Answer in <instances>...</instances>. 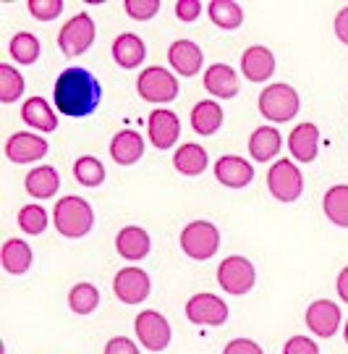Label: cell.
Listing matches in <instances>:
<instances>
[{
  "mask_svg": "<svg viewBox=\"0 0 348 354\" xmlns=\"http://www.w3.org/2000/svg\"><path fill=\"white\" fill-rule=\"evenodd\" d=\"M102 100V87H99L97 76L87 68H66L52 87V102L58 108V113L68 118H87L99 108Z\"/></svg>",
  "mask_w": 348,
  "mask_h": 354,
  "instance_id": "cell-1",
  "label": "cell"
},
{
  "mask_svg": "<svg viewBox=\"0 0 348 354\" xmlns=\"http://www.w3.org/2000/svg\"><path fill=\"white\" fill-rule=\"evenodd\" d=\"M52 226L66 239H81L95 226V210L84 197H61L52 207Z\"/></svg>",
  "mask_w": 348,
  "mask_h": 354,
  "instance_id": "cell-2",
  "label": "cell"
},
{
  "mask_svg": "<svg viewBox=\"0 0 348 354\" xmlns=\"http://www.w3.org/2000/svg\"><path fill=\"white\" fill-rule=\"evenodd\" d=\"M301 108V97L291 84H270L262 89L260 95V113L262 118L273 124H286L293 121Z\"/></svg>",
  "mask_w": 348,
  "mask_h": 354,
  "instance_id": "cell-3",
  "label": "cell"
},
{
  "mask_svg": "<svg viewBox=\"0 0 348 354\" xmlns=\"http://www.w3.org/2000/svg\"><path fill=\"white\" fill-rule=\"evenodd\" d=\"M97 37V26L89 13H76L74 19H68L58 32V48L66 58H79L92 48V42Z\"/></svg>",
  "mask_w": 348,
  "mask_h": 354,
  "instance_id": "cell-4",
  "label": "cell"
},
{
  "mask_svg": "<svg viewBox=\"0 0 348 354\" xmlns=\"http://www.w3.org/2000/svg\"><path fill=\"white\" fill-rule=\"evenodd\" d=\"M181 250L191 260H210L220 250V231L210 221H194L181 231Z\"/></svg>",
  "mask_w": 348,
  "mask_h": 354,
  "instance_id": "cell-5",
  "label": "cell"
},
{
  "mask_svg": "<svg viewBox=\"0 0 348 354\" xmlns=\"http://www.w3.org/2000/svg\"><path fill=\"white\" fill-rule=\"evenodd\" d=\"M137 92L144 102H173L178 97V79L162 66H149L137 76Z\"/></svg>",
  "mask_w": 348,
  "mask_h": 354,
  "instance_id": "cell-6",
  "label": "cell"
},
{
  "mask_svg": "<svg viewBox=\"0 0 348 354\" xmlns=\"http://www.w3.org/2000/svg\"><path fill=\"white\" fill-rule=\"evenodd\" d=\"M267 189L278 203H296L304 192V176L293 160H278L267 171Z\"/></svg>",
  "mask_w": 348,
  "mask_h": 354,
  "instance_id": "cell-7",
  "label": "cell"
},
{
  "mask_svg": "<svg viewBox=\"0 0 348 354\" xmlns=\"http://www.w3.org/2000/svg\"><path fill=\"white\" fill-rule=\"evenodd\" d=\"M218 283L220 289H225L233 297H244L249 291L254 289L257 283V270L249 263L246 257L241 254H228L225 260H220L218 266Z\"/></svg>",
  "mask_w": 348,
  "mask_h": 354,
  "instance_id": "cell-8",
  "label": "cell"
},
{
  "mask_svg": "<svg viewBox=\"0 0 348 354\" xmlns=\"http://www.w3.org/2000/svg\"><path fill=\"white\" fill-rule=\"evenodd\" d=\"M134 330H137L139 344L147 352H162V349H168V344L173 339L171 323L157 310H142L134 320Z\"/></svg>",
  "mask_w": 348,
  "mask_h": 354,
  "instance_id": "cell-9",
  "label": "cell"
},
{
  "mask_svg": "<svg viewBox=\"0 0 348 354\" xmlns=\"http://www.w3.org/2000/svg\"><path fill=\"white\" fill-rule=\"evenodd\" d=\"M186 317L194 323V326H223L228 320V304L215 297L210 291H202V294H194L186 302Z\"/></svg>",
  "mask_w": 348,
  "mask_h": 354,
  "instance_id": "cell-10",
  "label": "cell"
},
{
  "mask_svg": "<svg viewBox=\"0 0 348 354\" xmlns=\"http://www.w3.org/2000/svg\"><path fill=\"white\" fill-rule=\"evenodd\" d=\"M113 291L124 304H142L152 291V281L142 268H121L113 279Z\"/></svg>",
  "mask_w": 348,
  "mask_h": 354,
  "instance_id": "cell-11",
  "label": "cell"
},
{
  "mask_svg": "<svg viewBox=\"0 0 348 354\" xmlns=\"http://www.w3.org/2000/svg\"><path fill=\"white\" fill-rule=\"evenodd\" d=\"M307 328L320 336V339H333L338 330H340V307L330 299H314V302L307 307Z\"/></svg>",
  "mask_w": 348,
  "mask_h": 354,
  "instance_id": "cell-12",
  "label": "cell"
},
{
  "mask_svg": "<svg viewBox=\"0 0 348 354\" xmlns=\"http://www.w3.org/2000/svg\"><path fill=\"white\" fill-rule=\"evenodd\" d=\"M48 155V142L32 131H16L6 140V158L16 165L37 163Z\"/></svg>",
  "mask_w": 348,
  "mask_h": 354,
  "instance_id": "cell-13",
  "label": "cell"
},
{
  "mask_svg": "<svg viewBox=\"0 0 348 354\" xmlns=\"http://www.w3.org/2000/svg\"><path fill=\"white\" fill-rule=\"evenodd\" d=\"M147 131H149V142L157 147V150H171L178 137H181V121L173 111L168 108H157L152 111L147 118Z\"/></svg>",
  "mask_w": 348,
  "mask_h": 354,
  "instance_id": "cell-14",
  "label": "cell"
},
{
  "mask_svg": "<svg viewBox=\"0 0 348 354\" xmlns=\"http://www.w3.org/2000/svg\"><path fill=\"white\" fill-rule=\"evenodd\" d=\"M215 178L228 189H244L254 181V165L241 155H220L215 163Z\"/></svg>",
  "mask_w": 348,
  "mask_h": 354,
  "instance_id": "cell-15",
  "label": "cell"
},
{
  "mask_svg": "<svg viewBox=\"0 0 348 354\" xmlns=\"http://www.w3.org/2000/svg\"><path fill=\"white\" fill-rule=\"evenodd\" d=\"M168 64L178 76H197L204 64V53L191 39H175L168 48Z\"/></svg>",
  "mask_w": 348,
  "mask_h": 354,
  "instance_id": "cell-16",
  "label": "cell"
},
{
  "mask_svg": "<svg viewBox=\"0 0 348 354\" xmlns=\"http://www.w3.org/2000/svg\"><path fill=\"white\" fill-rule=\"evenodd\" d=\"M288 150L298 163H311L320 152V127L311 121L293 127V131L288 134Z\"/></svg>",
  "mask_w": 348,
  "mask_h": 354,
  "instance_id": "cell-17",
  "label": "cell"
},
{
  "mask_svg": "<svg viewBox=\"0 0 348 354\" xmlns=\"http://www.w3.org/2000/svg\"><path fill=\"white\" fill-rule=\"evenodd\" d=\"M204 89L210 92L212 97L218 100H231L238 95V74L233 66L228 64H212L207 71H204V79H202Z\"/></svg>",
  "mask_w": 348,
  "mask_h": 354,
  "instance_id": "cell-18",
  "label": "cell"
},
{
  "mask_svg": "<svg viewBox=\"0 0 348 354\" xmlns=\"http://www.w3.org/2000/svg\"><path fill=\"white\" fill-rule=\"evenodd\" d=\"M152 250V239L142 226H124L115 236V252L121 254L124 260H144Z\"/></svg>",
  "mask_w": 348,
  "mask_h": 354,
  "instance_id": "cell-19",
  "label": "cell"
},
{
  "mask_svg": "<svg viewBox=\"0 0 348 354\" xmlns=\"http://www.w3.org/2000/svg\"><path fill=\"white\" fill-rule=\"evenodd\" d=\"M241 74L249 82H267L275 74V55L264 45H251L241 55Z\"/></svg>",
  "mask_w": 348,
  "mask_h": 354,
  "instance_id": "cell-20",
  "label": "cell"
},
{
  "mask_svg": "<svg viewBox=\"0 0 348 354\" xmlns=\"http://www.w3.org/2000/svg\"><path fill=\"white\" fill-rule=\"evenodd\" d=\"M144 58H147V45L139 35L124 32L121 37H115V42H113V61L121 68L131 71V68L144 64Z\"/></svg>",
  "mask_w": 348,
  "mask_h": 354,
  "instance_id": "cell-21",
  "label": "cell"
},
{
  "mask_svg": "<svg viewBox=\"0 0 348 354\" xmlns=\"http://www.w3.org/2000/svg\"><path fill=\"white\" fill-rule=\"evenodd\" d=\"M144 155V140L134 129H121L110 140V158L118 165H134Z\"/></svg>",
  "mask_w": 348,
  "mask_h": 354,
  "instance_id": "cell-22",
  "label": "cell"
},
{
  "mask_svg": "<svg viewBox=\"0 0 348 354\" xmlns=\"http://www.w3.org/2000/svg\"><path fill=\"white\" fill-rule=\"evenodd\" d=\"M283 147V137L275 127H260L251 131L249 137V155L257 160V163H267L273 160L275 155Z\"/></svg>",
  "mask_w": 348,
  "mask_h": 354,
  "instance_id": "cell-23",
  "label": "cell"
},
{
  "mask_svg": "<svg viewBox=\"0 0 348 354\" xmlns=\"http://www.w3.org/2000/svg\"><path fill=\"white\" fill-rule=\"evenodd\" d=\"M223 108L218 100H199L191 108V129L199 137H212L215 131H220L223 127Z\"/></svg>",
  "mask_w": 348,
  "mask_h": 354,
  "instance_id": "cell-24",
  "label": "cell"
},
{
  "mask_svg": "<svg viewBox=\"0 0 348 354\" xmlns=\"http://www.w3.org/2000/svg\"><path fill=\"white\" fill-rule=\"evenodd\" d=\"M24 187L35 200H50L55 192L61 189V176L52 165H37L26 174Z\"/></svg>",
  "mask_w": 348,
  "mask_h": 354,
  "instance_id": "cell-25",
  "label": "cell"
},
{
  "mask_svg": "<svg viewBox=\"0 0 348 354\" xmlns=\"http://www.w3.org/2000/svg\"><path fill=\"white\" fill-rule=\"evenodd\" d=\"M21 121L37 131H55L58 129V115L45 97H29L21 105Z\"/></svg>",
  "mask_w": 348,
  "mask_h": 354,
  "instance_id": "cell-26",
  "label": "cell"
},
{
  "mask_svg": "<svg viewBox=\"0 0 348 354\" xmlns=\"http://www.w3.org/2000/svg\"><path fill=\"white\" fill-rule=\"evenodd\" d=\"M32 247L26 244L24 239H8L0 250V263H3V270L11 273V276H21L32 268Z\"/></svg>",
  "mask_w": 348,
  "mask_h": 354,
  "instance_id": "cell-27",
  "label": "cell"
},
{
  "mask_svg": "<svg viewBox=\"0 0 348 354\" xmlns=\"http://www.w3.org/2000/svg\"><path fill=\"white\" fill-rule=\"evenodd\" d=\"M207 163H210L207 160V150L202 145H197V142L181 145L178 152L173 155V165L181 176H199V174L207 171Z\"/></svg>",
  "mask_w": 348,
  "mask_h": 354,
  "instance_id": "cell-28",
  "label": "cell"
},
{
  "mask_svg": "<svg viewBox=\"0 0 348 354\" xmlns=\"http://www.w3.org/2000/svg\"><path fill=\"white\" fill-rule=\"evenodd\" d=\"M322 210L333 226L348 228V184H333L325 192Z\"/></svg>",
  "mask_w": 348,
  "mask_h": 354,
  "instance_id": "cell-29",
  "label": "cell"
},
{
  "mask_svg": "<svg viewBox=\"0 0 348 354\" xmlns=\"http://www.w3.org/2000/svg\"><path fill=\"white\" fill-rule=\"evenodd\" d=\"M207 16L220 29H238L244 24V8L236 0H212L207 3Z\"/></svg>",
  "mask_w": 348,
  "mask_h": 354,
  "instance_id": "cell-30",
  "label": "cell"
},
{
  "mask_svg": "<svg viewBox=\"0 0 348 354\" xmlns=\"http://www.w3.org/2000/svg\"><path fill=\"white\" fill-rule=\"evenodd\" d=\"M8 53L16 64L21 66H32L37 64L39 58V39L32 35V32H19L13 35L11 42H8Z\"/></svg>",
  "mask_w": 348,
  "mask_h": 354,
  "instance_id": "cell-31",
  "label": "cell"
},
{
  "mask_svg": "<svg viewBox=\"0 0 348 354\" xmlns=\"http://www.w3.org/2000/svg\"><path fill=\"white\" fill-rule=\"evenodd\" d=\"M105 165L99 163L95 155H81L74 163V178L81 187H99L105 181Z\"/></svg>",
  "mask_w": 348,
  "mask_h": 354,
  "instance_id": "cell-32",
  "label": "cell"
},
{
  "mask_svg": "<svg viewBox=\"0 0 348 354\" xmlns=\"http://www.w3.org/2000/svg\"><path fill=\"white\" fill-rule=\"evenodd\" d=\"M99 304V291L92 283H76L74 289L68 291V307L76 315H89L95 313Z\"/></svg>",
  "mask_w": 348,
  "mask_h": 354,
  "instance_id": "cell-33",
  "label": "cell"
},
{
  "mask_svg": "<svg viewBox=\"0 0 348 354\" xmlns=\"http://www.w3.org/2000/svg\"><path fill=\"white\" fill-rule=\"evenodd\" d=\"M24 76L19 74L13 66L0 64V102H16L21 95H24Z\"/></svg>",
  "mask_w": 348,
  "mask_h": 354,
  "instance_id": "cell-34",
  "label": "cell"
},
{
  "mask_svg": "<svg viewBox=\"0 0 348 354\" xmlns=\"http://www.w3.org/2000/svg\"><path fill=\"white\" fill-rule=\"evenodd\" d=\"M16 221H19V228H21L24 234L39 236V234L48 228L50 215L42 205H24V207L19 210V218H16Z\"/></svg>",
  "mask_w": 348,
  "mask_h": 354,
  "instance_id": "cell-35",
  "label": "cell"
},
{
  "mask_svg": "<svg viewBox=\"0 0 348 354\" xmlns=\"http://www.w3.org/2000/svg\"><path fill=\"white\" fill-rule=\"evenodd\" d=\"M63 0H29L26 3V8L29 13L37 19V21H52V19H58L63 13Z\"/></svg>",
  "mask_w": 348,
  "mask_h": 354,
  "instance_id": "cell-36",
  "label": "cell"
},
{
  "mask_svg": "<svg viewBox=\"0 0 348 354\" xmlns=\"http://www.w3.org/2000/svg\"><path fill=\"white\" fill-rule=\"evenodd\" d=\"M124 8L128 13V19L149 21L152 16H157V11H160V0H126Z\"/></svg>",
  "mask_w": 348,
  "mask_h": 354,
  "instance_id": "cell-37",
  "label": "cell"
},
{
  "mask_svg": "<svg viewBox=\"0 0 348 354\" xmlns=\"http://www.w3.org/2000/svg\"><path fill=\"white\" fill-rule=\"evenodd\" d=\"M283 354H320V346L309 336H291L283 346Z\"/></svg>",
  "mask_w": 348,
  "mask_h": 354,
  "instance_id": "cell-38",
  "label": "cell"
},
{
  "mask_svg": "<svg viewBox=\"0 0 348 354\" xmlns=\"http://www.w3.org/2000/svg\"><path fill=\"white\" fill-rule=\"evenodd\" d=\"M223 354H264V352H262L260 344L251 342V339H233V342L225 344Z\"/></svg>",
  "mask_w": 348,
  "mask_h": 354,
  "instance_id": "cell-39",
  "label": "cell"
},
{
  "mask_svg": "<svg viewBox=\"0 0 348 354\" xmlns=\"http://www.w3.org/2000/svg\"><path fill=\"white\" fill-rule=\"evenodd\" d=\"M105 354H142L139 346L128 336H115L110 342L105 344Z\"/></svg>",
  "mask_w": 348,
  "mask_h": 354,
  "instance_id": "cell-40",
  "label": "cell"
},
{
  "mask_svg": "<svg viewBox=\"0 0 348 354\" xmlns=\"http://www.w3.org/2000/svg\"><path fill=\"white\" fill-rule=\"evenodd\" d=\"M202 8H204V6H202L199 0H178V3H175V16L188 24V21H194L199 13H202Z\"/></svg>",
  "mask_w": 348,
  "mask_h": 354,
  "instance_id": "cell-41",
  "label": "cell"
},
{
  "mask_svg": "<svg viewBox=\"0 0 348 354\" xmlns=\"http://www.w3.org/2000/svg\"><path fill=\"white\" fill-rule=\"evenodd\" d=\"M333 29H336V37L340 39L343 45H348V6L336 13V24H333Z\"/></svg>",
  "mask_w": 348,
  "mask_h": 354,
  "instance_id": "cell-42",
  "label": "cell"
},
{
  "mask_svg": "<svg viewBox=\"0 0 348 354\" xmlns=\"http://www.w3.org/2000/svg\"><path fill=\"white\" fill-rule=\"evenodd\" d=\"M336 289H338V297H340V299L348 304V268H343V270L338 273Z\"/></svg>",
  "mask_w": 348,
  "mask_h": 354,
  "instance_id": "cell-43",
  "label": "cell"
},
{
  "mask_svg": "<svg viewBox=\"0 0 348 354\" xmlns=\"http://www.w3.org/2000/svg\"><path fill=\"white\" fill-rule=\"evenodd\" d=\"M343 339H346V344H348V320H346V328H343Z\"/></svg>",
  "mask_w": 348,
  "mask_h": 354,
  "instance_id": "cell-44",
  "label": "cell"
}]
</instances>
